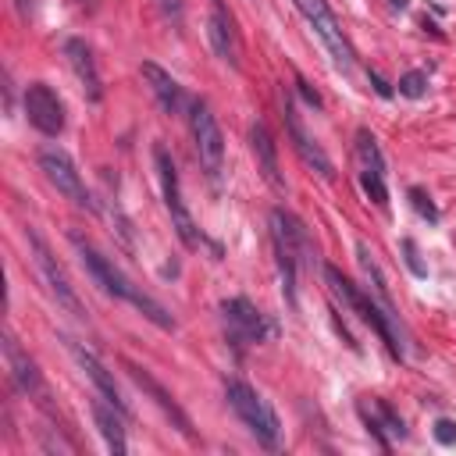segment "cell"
Here are the masks:
<instances>
[{
    "label": "cell",
    "mask_w": 456,
    "mask_h": 456,
    "mask_svg": "<svg viewBox=\"0 0 456 456\" xmlns=\"http://www.w3.org/2000/svg\"><path fill=\"white\" fill-rule=\"evenodd\" d=\"M72 239V246H75V253L82 257V264H86V271H89V278L100 285V289L107 293V296H114V300H125V303H132L146 321H153L157 328H164V331H175V317L167 314V307L164 303H157L150 293H143V289H136V285L114 267L89 239H82V232H72L68 236Z\"/></svg>",
    "instance_id": "obj_1"
},
{
    "label": "cell",
    "mask_w": 456,
    "mask_h": 456,
    "mask_svg": "<svg viewBox=\"0 0 456 456\" xmlns=\"http://www.w3.org/2000/svg\"><path fill=\"white\" fill-rule=\"evenodd\" d=\"M271 243H274V257H278V271H281V289L289 296V303L296 307V274L300 264H314V243L307 224L285 207L271 210Z\"/></svg>",
    "instance_id": "obj_2"
},
{
    "label": "cell",
    "mask_w": 456,
    "mask_h": 456,
    "mask_svg": "<svg viewBox=\"0 0 456 456\" xmlns=\"http://www.w3.org/2000/svg\"><path fill=\"white\" fill-rule=\"evenodd\" d=\"M324 281L331 285V293L346 303L381 342H385V350L395 357V360H403V342H399V335H395V328H392V314L388 310H381L378 303H374V296H367L360 285H353L346 274H342L338 267H331V264H324Z\"/></svg>",
    "instance_id": "obj_3"
},
{
    "label": "cell",
    "mask_w": 456,
    "mask_h": 456,
    "mask_svg": "<svg viewBox=\"0 0 456 456\" xmlns=\"http://www.w3.org/2000/svg\"><path fill=\"white\" fill-rule=\"evenodd\" d=\"M224 399H228V407L236 410V417L253 431V438H257L264 449H278V442H281L278 414L267 407V399H264L253 385H246V381H239V378H228V381H224Z\"/></svg>",
    "instance_id": "obj_4"
},
{
    "label": "cell",
    "mask_w": 456,
    "mask_h": 456,
    "mask_svg": "<svg viewBox=\"0 0 456 456\" xmlns=\"http://www.w3.org/2000/svg\"><path fill=\"white\" fill-rule=\"evenodd\" d=\"M25 243H29V257H32V264H36L43 285H46V293L57 300V307L68 310L72 317H86V310H82V303H79V293H75V285H72L68 271H65L61 264H57V257L50 253L46 239L36 232L32 224L25 228Z\"/></svg>",
    "instance_id": "obj_5"
},
{
    "label": "cell",
    "mask_w": 456,
    "mask_h": 456,
    "mask_svg": "<svg viewBox=\"0 0 456 456\" xmlns=\"http://www.w3.org/2000/svg\"><path fill=\"white\" fill-rule=\"evenodd\" d=\"M153 164H157V179H160V193H164V207L171 214V228L179 232L182 246L186 250H200V232H196V221L182 200V186H179V171H175V160L171 153L157 143L153 146Z\"/></svg>",
    "instance_id": "obj_6"
},
{
    "label": "cell",
    "mask_w": 456,
    "mask_h": 456,
    "mask_svg": "<svg viewBox=\"0 0 456 456\" xmlns=\"http://www.w3.org/2000/svg\"><path fill=\"white\" fill-rule=\"evenodd\" d=\"M293 4H296V11L310 22V29L317 32V39L324 43V50L331 53L335 68H342V72H353V65H357L353 43H350V36H346V32H342V25H338L335 11L328 8V0H293Z\"/></svg>",
    "instance_id": "obj_7"
},
{
    "label": "cell",
    "mask_w": 456,
    "mask_h": 456,
    "mask_svg": "<svg viewBox=\"0 0 456 456\" xmlns=\"http://www.w3.org/2000/svg\"><path fill=\"white\" fill-rule=\"evenodd\" d=\"M189 125H193V139H196V153H200V164L210 179L221 175V164H224V132L217 125V118L210 114V107L203 100H193V110H189Z\"/></svg>",
    "instance_id": "obj_8"
},
{
    "label": "cell",
    "mask_w": 456,
    "mask_h": 456,
    "mask_svg": "<svg viewBox=\"0 0 456 456\" xmlns=\"http://www.w3.org/2000/svg\"><path fill=\"white\" fill-rule=\"evenodd\" d=\"M22 107H25V118L36 132H43L50 139L65 132V103L46 82H29L25 96H22Z\"/></svg>",
    "instance_id": "obj_9"
},
{
    "label": "cell",
    "mask_w": 456,
    "mask_h": 456,
    "mask_svg": "<svg viewBox=\"0 0 456 456\" xmlns=\"http://www.w3.org/2000/svg\"><path fill=\"white\" fill-rule=\"evenodd\" d=\"M39 167H43V175L50 179V186L61 196H68L75 207H93V196H89L82 175H79V167L72 164V157L65 150H57V146L39 150Z\"/></svg>",
    "instance_id": "obj_10"
},
{
    "label": "cell",
    "mask_w": 456,
    "mask_h": 456,
    "mask_svg": "<svg viewBox=\"0 0 456 456\" xmlns=\"http://www.w3.org/2000/svg\"><path fill=\"white\" fill-rule=\"evenodd\" d=\"M353 153H357L360 186H364L367 200H371V203H378V207H388V186H385V157H381V150H378V139H374L367 129H360V132H357V146H353Z\"/></svg>",
    "instance_id": "obj_11"
},
{
    "label": "cell",
    "mask_w": 456,
    "mask_h": 456,
    "mask_svg": "<svg viewBox=\"0 0 456 456\" xmlns=\"http://www.w3.org/2000/svg\"><path fill=\"white\" fill-rule=\"evenodd\" d=\"M221 314L228 321V328H232V335L239 342H267L278 335V328L246 300V296H232V300H224L221 303Z\"/></svg>",
    "instance_id": "obj_12"
},
{
    "label": "cell",
    "mask_w": 456,
    "mask_h": 456,
    "mask_svg": "<svg viewBox=\"0 0 456 456\" xmlns=\"http://www.w3.org/2000/svg\"><path fill=\"white\" fill-rule=\"evenodd\" d=\"M125 374H129V378H132V381H136V385H139V388H143V392H146V395L153 399V403L160 407V414H164V417H167L171 424H175V428H179V431H182L186 438H196V428H193L189 414H186V410L179 407V399L171 395V392H167V388H164V385H160V381H157V378H153L150 371H143L139 364L125 360Z\"/></svg>",
    "instance_id": "obj_13"
},
{
    "label": "cell",
    "mask_w": 456,
    "mask_h": 456,
    "mask_svg": "<svg viewBox=\"0 0 456 456\" xmlns=\"http://www.w3.org/2000/svg\"><path fill=\"white\" fill-rule=\"evenodd\" d=\"M281 110H285V125H289L293 146H296V153L303 157V164H307V167H314L321 179H335V164H331V157H328V153L317 146V139H310V132L303 129L300 114H296V103H293V96H289V93L281 96Z\"/></svg>",
    "instance_id": "obj_14"
},
{
    "label": "cell",
    "mask_w": 456,
    "mask_h": 456,
    "mask_svg": "<svg viewBox=\"0 0 456 456\" xmlns=\"http://www.w3.org/2000/svg\"><path fill=\"white\" fill-rule=\"evenodd\" d=\"M65 57H68L75 79L82 82V93L96 103V100L103 96V82H100V72H96V61H93L89 43L79 39V36H68V39H65Z\"/></svg>",
    "instance_id": "obj_15"
},
{
    "label": "cell",
    "mask_w": 456,
    "mask_h": 456,
    "mask_svg": "<svg viewBox=\"0 0 456 456\" xmlns=\"http://www.w3.org/2000/svg\"><path fill=\"white\" fill-rule=\"evenodd\" d=\"M4 360H8L11 381H15L25 395H43V378H39V371H36V360L18 346L15 335H4Z\"/></svg>",
    "instance_id": "obj_16"
},
{
    "label": "cell",
    "mask_w": 456,
    "mask_h": 456,
    "mask_svg": "<svg viewBox=\"0 0 456 456\" xmlns=\"http://www.w3.org/2000/svg\"><path fill=\"white\" fill-rule=\"evenodd\" d=\"M68 350H72V357L79 360V367L89 374V381L96 385V392L107 399V403H114L122 414H129V410H125V399H122V392H118V385H114V374H110V371H107V367H103V364H100L86 346H82V342H72V338H68Z\"/></svg>",
    "instance_id": "obj_17"
},
{
    "label": "cell",
    "mask_w": 456,
    "mask_h": 456,
    "mask_svg": "<svg viewBox=\"0 0 456 456\" xmlns=\"http://www.w3.org/2000/svg\"><path fill=\"white\" fill-rule=\"evenodd\" d=\"M143 82L150 86V93H153V100L167 110V114H179L182 107H186V93H182V86L175 82V75L171 72H164L160 65H153V61H143Z\"/></svg>",
    "instance_id": "obj_18"
},
{
    "label": "cell",
    "mask_w": 456,
    "mask_h": 456,
    "mask_svg": "<svg viewBox=\"0 0 456 456\" xmlns=\"http://www.w3.org/2000/svg\"><path fill=\"white\" fill-rule=\"evenodd\" d=\"M125 414L114 407V403H107V399L100 395V399H93V421H96V428H100V438L107 442V449L114 452V456H125L129 452V442H125V421H122Z\"/></svg>",
    "instance_id": "obj_19"
},
{
    "label": "cell",
    "mask_w": 456,
    "mask_h": 456,
    "mask_svg": "<svg viewBox=\"0 0 456 456\" xmlns=\"http://www.w3.org/2000/svg\"><path fill=\"white\" fill-rule=\"evenodd\" d=\"M250 146H253V157H257V167L260 175L274 186V189H285V179L278 171V146H274V136L264 122H253L250 125Z\"/></svg>",
    "instance_id": "obj_20"
},
{
    "label": "cell",
    "mask_w": 456,
    "mask_h": 456,
    "mask_svg": "<svg viewBox=\"0 0 456 456\" xmlns=\"http://www.w3.org/2000/svg\"><path fill=\"white\" fill-rule=\"evenodd\" d=\"M207 39L214 46V53L221 61H228L232 68H239V46H236V32H232V22L224 18L221 8H214V15L207 18Z\"/></svg>",
    "instance_id": "obj_21"
},
{
    "label": "cell",
    "mask_w": 456,
    "mask_h": 456,
    "mask_svg": "<svg viewBox=\"0 0 456 456\" xmlns=\"http://www.w3.org/2000/svg\"><path fill=\"white\" fill-rule=\"evenodd\" d=\"M357 260H360V271H364V278L371 281L367 289L374 293V300L392 314V321L399 317L395 314V303H392V293H388V281H385V274H381V267H378V260H374V253H371V246L367 243H357Z\"/></svg>",
    "instance_id": "obj_22"
},
{
    "label": "cell",
    "mask_w": 456,
    "mask_h": 456,
    "mask_svg": "<svg viewBox=\"0 0 456 456\" xmlns=\"http://www.w3.org/2000/svg\"><path fill=\"white\" fill-rule=\"evenodd\" d=\"M399 96H407V100H421L428 93V75L424 72H407V75H399Z\"/></svg>",
    "instance_id": "obj_23"
},
{
    "label": "cell",
    "mask_w": 456,
    "mask_h": 456,
    "mask_svg": "<svg viewBox=\"0 0 456 456\" xmlns=\"http://www.w3.org/2000/svg\"><path fill=\"white\" fill-rule=\"evenodd\" d=\"M410 203H414V210L421 214V217H428V221H438V207L431 203V196L424 193V189H410Z\"/></svg>",
    "instance_id": "obj_24"
},
{
    "label": "cell",
    "mask_w": 456,
    "mask_h": 456,
    "mask_svg": "<svg viewBox=\"0 0 456 456\" xmlns=\"http://www.w3.org/2000/svg\"><path fill=\"white\" fill-rule=\"evenodd\" d=\"M378 410H381V417H385V424H388V431H392V435H399V438L407 435V428H403V417H395V410L385 403V399H378Z\"/></svg>",
    "instance_id": "obj_25"
},
{
    "label": "cell",
    "mask_w": 456,
    "mask_h": 456,
    "mask_svg": "<svg viewBox=\"0 0 456 456\" xmlns=\"http://www.w3.org/2000/svg\"><path fill=\"white\" fill-rule=\"evenodd\" d=\"M403 253H407V264H410V271H414L417 278H424V274H428V267L421 264V253H417V243H414V239H403Z\"/></svg>",
    "instance_id": "obj_26"
},
{
    "label": "cell",
    "mask_w": 456,
    "mask_h": 456,
    "mask_svg": "<svg viewBox=\"0 0 456 456\" xmlns=\"http://www.w3.org/2000/svg\"><path fill=\"white\" fill-rule=\"evenodd\" d=\"M435 438H438L442 445H452V442H456V421L438 417V421H435Z\"/></svg>",
    "instance_id": "obj_27"
},
{
    "label": "cell",
    "mask_w": 456,
    "mask_h": 456,
    "mask_svg": "<svg viewBox=\"0 0 456 456\" xmlns=\"http://www.w3.org/2000/svg\"><path fill=\"white\" fill-rule=\"evenodd\" d=\"M367 79H371V82H374V89H378V93H381V96H392V86H388V82H385V79H381V75H378V72H367Z\"/></svg>",
    "instance_id": "obj_28"
},
{
    "label": "cell",
    "mask_w": 456,
    "mask_h": 456,
    "mask_svg": "<svg viewBox=\"0 0 456 456\" xmlns=\"http://www.w3.org/2000/svg\"><path fill=\"white\" fill-rule=\"evenodd\" d=\"M164 8H167L171 18H175V25L182 22V0H164Z\"/></svg>",
    "instance_id": "obj_29"
},
{
    "label": "cell",
    "mask_w": 456,
    "mask_h": 456,
    "mask_svg": "<svg viewBox=\"0 0 456 456\" xmlns=\"http://www.w3.org/2000/svg\"><path fill=\"white\" fill-rule=\"evenodd\" d=\"M296 86H300V89H303V96H307V103H310V107H321V96H317V93H314V89H310V86H307V82H303V79H300V82H296Z\"/></svg>",
    "instance_id": "obj_30"
}]
</instances>
